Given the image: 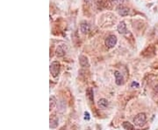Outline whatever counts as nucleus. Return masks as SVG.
Returning <instances> with one entry per match:
<instances>
[{
    "mask_svg": "<svg viewBox=\"0 0 158 130\" xmlns=\"http://www.w3.org/2000/svg\"><path fill=\"white\" fill-rule=\"evenodd\" d=\"M147 121V116L144 113H138L134 119V124L137 127H142Z\"/></svg>",
    "mask_w": 158,
    "mask_h": 130,
    "instance_id": "obj_1",
    "label": "nucleus"
},
{
    "mask_svg": "<svg viewBox=\"0 0 158 130\" xmlns=\"http://www.w3.org/2000/svg\"><path fill=\"white\" fill-rule=\"evenodd\" d=\"M60 63L58 61H54L50 64V66H49V70H50V73L52 74L53 77H57L60 74Z\"/></svg>",
    "mask_w": 158,
    "mask_h": 130,
    "instance_id": "obj_2",
    "label": "nucleus"
},
{
    "mask_svg": "<svg viewBox=\"0 0 158 130\" xmlns=\"http://www.w3.org/2000/svg\"><path fill=\"white\" fill-rule=\"evenodd\" d=\"M116 44H117V37L115 35H109L105 40V45L108 48L114 47Z\"/></svg>",
    "mask_w": 158,
    "mask_h": 130,
    "instance_id": "obj_3",
    "label": "nucleus"
},
{
    "mask_svg": "<svg viewBox=\"0 0 158 130\" xmlns=\"http://www.w3.org/2000/svg\"><path fill=\"white\" fill-rule=\"evenodd\" d=\"M114 77H115V83L118 86H121L124 83V79L120 72L119 71H114Z\"/></svg>",
    "mask_w": 158,
    "mask_h": 130,
    "instance_id": "obj_4",
    "label": "nucleus"
},
{
    "mask_svg": "<svg viewBox=\"0 0 158 130\" xmlns=\"http://www.w3.org/2000/svg\"><path fill=\"white\" fill-rule=\"evenodd\" d=\"M117 11L119 13V15H120L122 17H125V16L128 15L129 12H130V10H129V8H127L126 6H120L117 9Z\"/></svg>",
    "mask_w": 158,
    "mask_h": 130,
    "instance_id": "obj_5",
    "label": "nucleus"
},
{
    "mask_svg": "<svg viewBox=\"0 0 158 130\" xmlns=\"http://www.w3.org/2000/svg\"><path fill=\"white\" fill-rule=\"evenodd\" d=\"M117 30H118L119 33H120V34H126L127 32V28H126V23L124 21L120 22V24L118 25V27H117Z\"/></svg>",
    "mask_w": 158,
    "mask_h": 130,
    "instance_id": "obj_6",
    "label": "nucleus"
},
{
    "mask_svg": "<svg viewBox=\"0 0 158 130\" xmlns=\"http://www.w3.org/2000/svg\"><path fill=\"white\" fill-rule=\"evenodd\" d=\"M79 64L81 66L83 67H88L90 66V63H89V60H88V58L86 56H83V55H81L79 57Z\"/></svg>",
    "mask_w": 158,
    "mask_h": 130,
    "instance_id": "obj_7",
    "label": "nucleus"
},
{
    "mask_svg": "<svg viewBox=\"0 0 158 130\" xmlns=\"http://www.w3.org/2000/svg\"><path fill=\"white\" fill-rule=\"evenodd\" d=\"M58 118H57L55 115H52V116H50V120H49V127L50 128H56L57 126H58Z\"/></svg>",
    "mask_w": 158,
    "mask_h": 130,
    "instance_id": "obj_8",
    "label": "nucleus"
},
{
    "mask_svg": "<svg viewBox=\"0 0 158 130\" xmlns=\"http://www.w3.org/2000/svg\"><path fill=\"white\" fill-rule=\"evenodd\" d=\"M65 46H63V45H61V46H57L56 52H55L57 57H63V56L66 54Z\"/></svg>",
    "mask_w": 158,
    "mask_h": 130,
    "instance_id": "obj_9",
    "label": "nucleus"
},
{
    "mask_svg": "<svg viewBox=\"0 0 158 130\" xmlns=\"http://www.w3.org/2000/svg\"><path fill=\"white\" fill-rule=\"evenodd\" d=\"M80 30L81 32L83 33V34H87L89 33L91 28H90V25L87 22H83L81 23V25H80Z\"/></svg>",
    "mask_w": 158,
    "mask_h": 130,
    "instance_id": "obj_10",
    "label": "nucleus"
},
{
    "mask_svg": "<svg viewBox=\"0 0 158 130\" xmlns=\"http://www.w3.org/2000/svg\"><path fill=\"white\" fill-rule=\"evenodd\" d=\"M97 105H98V107L100 108H106L108 107L109 103H108V100L107 99H100L98 100Z\"/></svg>",
    "mask_w": 158,
    "mask_h": 130,
    "instance_id": "obj_11",
    "label": "nucleus"
},
{
    "mask_svg": "<svg viewBox=\"0 0 158 130\" xmlns=\"http://www.w3.org/2000/svg\"><path fill=\"white\" fill-rule=\"evenodd\" d=\"M93 94H94V93H93L92 88H88V89H87V91H86V96H87L88 99L90 100V101H91V103H93V101H94V97H93Z\"/></svg>",
    "mask_w": 158,
    "mask_h": 130,
    "instance_id": "obj_12",
    "label": "nucleus"
},
{
    "mask_svg": "<svg viewBox=\"0 0 158 130\" xmlns=\"http://www.w3.org/2000/svg\"><path fill=\"white\" fill-rule=\"evenodd\" d=\"M56 103H57V101H56L55 97L54 96H50V98H49V110L50 111L52 109H54V107L56 106Z\"/></svg>",
    "mask_w": 158,
    "mask_h": 130,
    "instance_id": "obj_13",
    "label": "nucleus"
},
{
    "mask_svg": "<svg viewBox=\"0 0 158 130\" xmlns=\"http://www.w3.org/2000/svg\"><path fill=\"white\" fill-rule=\"evenodd\" d=\"M122 127L126 129V130H134V126L128 121H124L122 123Z\"/></svg>",
    "mask_w": 158,
    "mask_h": 130,
    "instance_id": "obj_14",
    "label": "nucleus"
},
{
    "mask_svg": "<svg viewBox=\"0 0 158 130\" xmlns=\"http://www.w3.org/2000/svg\"><path fill=\"white\" fill-rule=\"evenodd\" d=\"M112 5H120L124 3L125 0H110Z\"/></svg>",
    "mask_w": 158,
    "mask_h": 130,
    "instance_id": "obj_15",
    "label": "nucleus"
},
{
    "mask_svg": "<svg viewBox=\"0 0 158 130\" xmlns=\"http://www.w3.org/2000/svg\"><path fill=\"white\" fill-rule=\"evenodd\" d=\"M84 119L85 120H90V114H89V113L88 112H85L84 113Z\"/></svg>",
    "mask_w": 158,
    "mask_h": 130,
    "instance_id": "obj_16",
    "label": "nucleus"
},
{
    "mask_svg": "<svg viewBox=\"0 0 158 130\" xmlns=\"http://www.w3.org/2000/svg\"><path fill=\"white\" fill-rule=\"evenodd\" d=\"M131 86L133 88V86H136V88H139V84L137 83V82H135V81H134L133 83H132V85H131Z\"/></svg>",
    "mask_w": 158,
    "mask_h": 130,
    "instance_id": "obj_17",
    "label": "nucleus"
},
{
    "mask_svg": "<svg viewBox=\"0 0 158 130\" xmlns=\"http://www.w3.org/2000/svg\"><path fill=\"white\" fill-rule=\"evenodd\" d=\"M84 1H85L86 3H91V2L93 1V0H84Z\"/></svg>",
    "mask_w": 158,
    "mask_h": 130,
    "instance_id": "obj_18",
    "label": "nucleus"
}]
</instances>
